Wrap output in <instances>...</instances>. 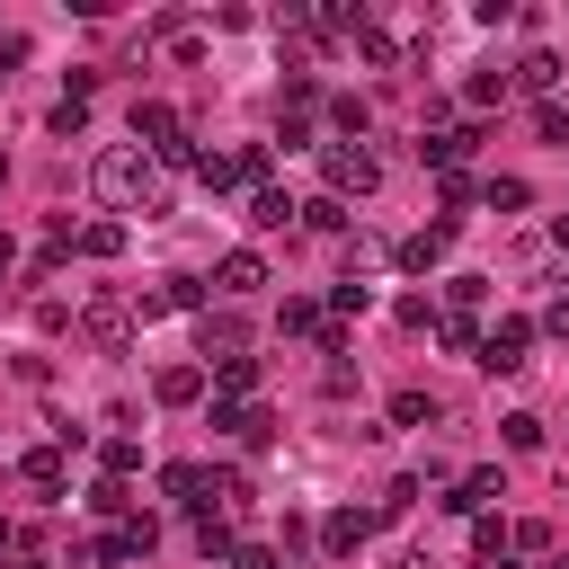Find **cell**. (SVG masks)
<instances>
[{
	"label": "cell",
	"instance_id": "cell-13",
	"mask_svg": "<svg viewBox=\"0 0 569 569\" xmlns=\"http://www.w3.org/2000/svg\"><path fill=\"white\" fill-rule=\"evenodd\" d=\"M293 213H302V204H293L284 187H258V196H249V231H284Z\"/></svg>",
	"mask_w": 569,
	"mask_h": 569
},
{
	"label": "cell",
	"instance_id": "cell-7",
	"mask_svg": "<svg viewBox=\"0 0 569 569\" xmlns=\"http://www.w3.org/2000/svg\"><path fill=\"white\" fill-rule=\"evenodd\" d=\"M471 151H480V124H462V133H418V160L445 169V178H453V160H471Z\"/></svg>",
	"mask_w": 569,
	"mask_h": 569
},
{
	"label": "cell",
	"instance_id": "cell-9",
	"mask_svg": "<svg viewBox=\"0 0 569 569\" xmlns=\"http://www.w3.org/2000/svg\"><path fill=\"white\" fill-rule=\"evenodd\" d=\"M489 498H507V480H498V471H462L445 507H453V516H489Z\"/></svg>",
	"mask_w": 569,
	"mask_h": 569
},
{
	"label": "cell",
	"instance_id": "cell-11",
	"mask_svg": "<svg viewBox=\"0 0 569 569\" xmlns=\"http://www.w3.org/2000/svg\"><path fill=\"white\" fill-rule=\"evenodd\" d=\"M445 240H453V231H445V222H436V231H409V240H400V249H391V258H400V267H409V276H427V267H445Z\"/></svg>",
	"mask_w": 569,
	"mask_h": 569
},
{
	"label": "cell",
	"instance_id": "cell-26",
	"mask_svg": "<svg viewBox=\"0 0 569 569\" xmlns=\"http://www.w3.org/2000/svg\"><path fill=\"white\" fill-rule=\"evenodd\" d=\"M356 53H365V62H400V44H391L382 27H356Z\"/></svg>",
	"mask_w": 569,
	"mask_h": 569
},
{
	"label": "cell",
	"instance_id": "cell-12",
	"mask_svg": "<svg viewBox=\"0 0 569 569\" xmlns=\"http://www.w3.org/2000/svg\"><path fill=\"white\" fill-rule=\"evenodd\" d=\"M213 391H222L231 409H249V391H258V356H222V365H213Z\"/></svg>",
	"mask_w": 569,
	"mask_h": 569
},
{
	"label": "cell",
	"instance_id": "cell-5",
	"mask_svg": "<svg viewBox=\"0 0 569 569\" xmlns=\"http://www.w3.org/2000/svg\"><path fill=\"white\" fill-rule=\"evenodd\" d=\"M204 293H196V276H160L151 293H133V320H169V311H196Z\"/></svg>",
	"mask_w": 569,
	"mask_h": 569
},
{
	"label": "cell",
	"instance_id": "cell-10",
	"mask_svg": "<svg viewBox=\"0 0 569 569\" xmlns=\"http://www.w3.org/2000/svg\"><path fill=\"white\" fill-rule=\"evenodd\" d=\"M365 533H373V516L365 507H329V525H320V542L347 560V551H365Z\"/></svg>",
	"mask_w": 569,
	"mask_h": 569
},
{
	"label": "cell",
	"instance_id": "cell-16",
	"mask_svg": "<svg viewBox=\"0 0 569 569\" xmlns=\"http://www.w3.org/2000/svg\"><path fill=\"white\" fill-rule=\"evenodd\" d=\"M18 471H27V489H62V480H71V462H62V445H36V453H27Z\"/></svg>",
	"mask_w": 569,
	"mask_h": 569
},
{
	"label": "cell",
	"instance_id": "cell-2",
	"mask_svg": "<svg viewBox=\"0 0 569 569\" xmlns=\"http://www.w3.org/2000/svg\"><path fill=\"white\" fill-rule=\"evenodd\" d=\"M320 178H329V196L347 204V196H373V187H382V160H373L365 142H329V151H320Z\"/></svg>",
	"mask_w": 569,
	"mask_h": 569
},
{
	"label": "cell",
	"instance_id": "cell-23",
	"mask_svg": "<svg viewBox=\"0 0 569 569\" xmlns=\"http://www.w3.org/2000/svg\"><path fill=\"white\" fill-rule=\"evenodd\" d=\"M427 418H436L427 391H391V427H427Z\"/></svg>",
	"mask_w": 569,
	"mask_h": 569
},
{
	"label": "cell",
	"instance_id": "cell-29",
	"mask_svg": "<svg viewBox=\"0 0 569 569\" xmlns=\"http://www.w3.org/2000/svg\"><path fill=\"white\" fill-rule=\"evenodd\" d=\"M391 311H400V329H436V302H427V293H400Z\"/></svg>",
	"mask_w": 569,
	"mask_h": 569
},
{
	"label": "cell",
	"instance_id": "cell-40",
	"mask_svg": "<svg viewBox=\"0 0 569 569\" xmlns=\"http://www.w3.org/2000/svg\"><path fill=\"white\" fill-rule=\"evenodd\" d=\"M551 569H569V560H551Z\"/></svg>",
	"mask_w": 569,
	"mask_h": 569
},
{
	"label": "cell",
	"instance_id": "cell-36",
	"mask_svg": "<svg viewBox=\"0 0 569 569\" xmlns=\"http://www.w3.org/2000/svg\"><path fill=\"white\" fill-rule=\"evenodd\" d=\"M400 569H436V560H427V551H400Z\"/></svg>",
	"mask_w": 569,
	"mask_h": 569
},
{
	"label": "cell",
	"instance_id": "cell-39",
	"mask_svg": "<svg viewBox=\"0 0 569 569\" xmlns=\"http://www.w3.org/2000/svg\"><path fill=\"white\" fill-rule=\"evenodd\" d=\"M18 569H44V560H18Z\"/></svg>",
	"mask_w": 569,
	"mask_h": 569
},
{
	"label": "cell",
	"instance_id": "cell-6",
	"mask_svg": "<svg viewBox=\"0 0 569 569\" xmlns=\"http://www.w3.org/2000/svg\"><path fill=\"white\" fill-rule=\"evenodd\" d=\"M80 329H89L98 347H124V338H133V302H116V293H98V302L80 311Z\"/></svg>",
	"mask_w": 569,
	"mask_h": 569
},
{
	"label": "cell",
	"instance_id": "cell-22",
	"mask_svg": "<svg viewBox=\"0 0 569 569\" xmlns=\"http://www.w3.org/2000/svg\"><path fill=\"white\" fill-rule=\"evenodd\" d=\"M80 249H89V258H124V222H89Z\"/></svg>",
	"mask_w": 569,
	"mask_h": 569
},
{
	"label": "cell",
	"instance_id": "cell-37",
	"mask_svg": "<svg viewBox=\"0 0 569 569\" xmlns=\"http://www.w3.org/2000/svg\"><path fill=\"white\" fill-rule=\"evenodd\" d=\"M551 240H560V249H569V213H560V222H551Z\"/></svg>",
	"mask_w": 569,
	"mask_h": 569
},
{
	"label": "cell",
	"instance_id": "cell-3",
	"mask_svg": "<svg viewBox=\"0 0 569 569\" xmlns=\"http://www.w3.org/2000/svg\"><path fill=\"white\" fill-rule=\"evenodd\" d=\"M133 142H142L151 160H196V151H187V133H178V107H160V98H142V107H133Z\"/></svg>",
	"mask_w": 569,
	"mask_h": 569
},
{
	"label": "cell",
	"instance_id": "cell-14",
	"mask_svg": "<svg viewBox=\"0 0 569 569\" xmlns=\"http://www.w3.org/2000/svg\"><path fill=\"white\" fill-rule=\"evenodd\" d=\"M516 89H533V98H551V89H560V53H542V44H533V53L516 62Z\"/></svg>",
	"mask_w": 569,
	"mask_h": 569
},
{
	"label": "cell",
	"instance_id": "cell-27",
	"mask_svg": "<svg viewBox=\"0 0 569 569\" xmlns=\"http://www.w3.org/2000/svg\"><path fill=\"white\" fill-rule=\"evenodd\" d=\"M267 160H276L267 142H240V151H231V169H240V178H258V187H267Z\"/></svg>",
	"mask_w": 569,
	"mask_h": 569
},
{
	"label": "cell",
	"instance_id": "cell-20",
	"mask_svg": "<svg viewBox=\"0 0 569 569\" xmlns=\"http://www.w3.org/2000/svg\"><path fill=\"white\" fill-rule=\"evenodd\" d=\"M498 436H507V453H533V445H542V418L516 409V418H498Z\"/></svg>",
	"mask_w": 569,
	"mask_h": 569
},
{
	"label": "cell",
	"instance_id": "cell-21",
	"mask_svg": "<svg viewBox=\"0 0 569 569\" xmlns=\"http://www.w3.org/2000/svg\"><path fill=\"white\" fill-rule=\"evenodd\" d=\"M196 178L222 196V187H240V169H231V151H196Z\"/></svg>",
	"mask_w": 569,
	"mask_h": 569
},
{
	"label": "cell",
	"instance_id": "cell-31",
	"mask_svg": "<svg viewBox=\"0 0 569 569\" xmlns=\"http://www.w3.org/2000/svg\"><path fill=\"white\" fill-rule=\"evenodd\" d=\"M445 293H453V302H462V311H480V302H489V276H453V284H445Z\"/></svg>",
	"mask_w": 569,
	"mask_h": 569
},
{
	"label": "cell",
	"instance_id": "cell-15",
	"mask_svg": "<svg viewBox=\"0 0 569 569\" xmlns=\"http://www.w3.org/2000/svg\"><path fill=\"white\" fill-rule=\"evenodd\" d=\"M151 391H160L169 409H187V400H204V373H196V365H160V382H151Z\"/></svg>",
	"mask_w": 569,
	"mask_h": 569
},
{
	"label": "cell",
	"instance_id": "cell-28",
	"mask_svg": "<svg viewBox=\"0 0 569 569\" xmlns=\"http://www.w3.org/2000/svg\"><path fill=\"white\" fill-rule=\"evenodd\" d=\"M436 196H445V231H453V222H462V204H471V196H480V187H471V178H445V187H436Z\"/></svg>",
	"mask_w": 569,
	"mask_h": 569
},
{
	"label": "cell",
	"instance_id": "cell-19",
	"mask_svg": "<svg viewBox=\"0 0 569 569\" xmlns=\"http://www.w3.org/2000/svg\"><path fill=\"white\" fill-rule=\"evenodd\" d=\"M276 329H284V338H320V302H302V293H293V302L276 311Z\"/></svg>",
	"mask_w": 569,
	"mask_h": 569
},
{
	"label": "cell",
	"instance_id": "cell-32",
	"mask_svg": "<svg viewBox=\"0 0 569 569\" xmlns=\"http://www.w3.org/2000/svg\"><path fill=\"white\" fill-rule=\"evenodd\" d=\"M533 124H542V142H560V151H569V107H551V98H542V116H533Z\"/></svg>",
	"mask_w": 569,
	"mask_h": 569
},
{
	"label": "cell",
	"instance_id": "cell-18",
	"mask_svg": "<svg viewBox=\"0 0 569 569\" xmlns=\"http://www.w3.org/2000/svg\"><path fill=\"white\" fill-rule=\"evenodd\" d=\"M329 311H338V320H365V311H373V284H365V276L329 284Z\"/></svg>",
	"mask_w": 569,
	"mask_h": 569
},
{
	"label": "cell",
	"instance_id": "cell-35",
	"mask_svg": "<svg viewBox=\"0 0 569 569\" xmlns=\"http://www.w3.org/2000/svg\"><path fill=\"white\" fill-rule=\"evenodd\" d=\"M542 329H551V338H569V293H551V311H542Z\"/></svg>",
	"mask_w": 569,
	"mask_h": 569
},
{
	"label": "cell",
	"instance_id": "cell-8",
	"mask_svg": "<svg viewBox=\"0 0 569 569\" xmlns=\"http://www.w3.org/2000/svg\"><path fill=\"white\" fill-rule=\"evenodd\" d=\"M213 284H222V293H258V284H267V258H258V249H222Z\"/></svg>",
	"mask_w": 569,
	"mask_h": 569
},
{
	"label": "cell",
	"instance_id": "cell-1",
	"mask_svg": "<svg viewBox=\"0 0 569 569\" xmlns=\"http://www.w3.org/2000/svg\"><path fill=\"white\" fill-rule=\"evenodd\" d=\"M89 187H98L107 204H151V213L169 204V196H160V160H151L142 142H107L98 169H89Z\"/></svg>",
	"mask_w": 569,
	"mask_h": 569
},
{
	"label": "cell",
	"instance_id": "cell-25",
	"mask_svg": "<svg viewBox=\"0 0 569 569\" xmlns=\"http://www.w3.org/2000/svg\"><path fill=\"white\" fill-rule=\"evenodd\" d=\"M196 542H204V560H222V551H231V525L204 507V516H196Z\"/></svg>",
	"mask_w": 569,
	"mask_h": 569
},
{
	"label": "cell",
	"instance_id": "cell-24",
	"mask_svg": "<svg viewBox=\"0 0 569 569\" xmlns=\"http://www.w3.org/2000/svg\"><path fill=\"white\" fill-rule=\"evenodd\" d=\"M302 222H311V231H347V204H338V196H311Z\"/></svg>",
	"mask_w": 569,
	"mask_h": 569
},
{
	"label": "cell",
	"instance_id": "cell-34",
	"mask_svg": "<svg viewBox=\"0 0 569 569\" xmlns=\"http://www.w3.org/2000/svg\"><path fill=\"white\" fill-rule=\"evenodd\" d=\"M18 62H27V36H0V80H9Z\"/></svg>",
	"mask_w": 569,
	"mask_h": 569
},
{
	"label": "cell",
	"instance_id": "cell-33",
	"mask_svg": "<svg viewBox=\"0 0 569 569\" xmlns=\"http://www.w3.org/2000/svg\"><path fill=\"white\" fill-rule=\"evenodd\" d=\"M231 569H284V560H276L267 542H240V551H231Z\"/></svg>",
	"mask_w": 569,
	"mask_h": 569
},
{
	"label": "cell",
	"instance_id": "cell-17",
	"mask_svg": "<svg viewBox=\"0 0 569 569\" xmlns=\"http://www.w3.org/2000/svg\"><path fill=\"white\" fill-rule=\"evenodd\" d=\"M480 204H489V213H525V204H533V187H525V178H489V187H480Z\"/></svg>",
	"mask_w": 569,
	"mask_h": 569
},
{
	"label": "cell",
	"instance_id": "cell-38",
	"mask_svg": "<svg viewBox=\"0 0 569 569\" xmlns=\"http://www.w3.org/2000/svg\"><path fill=\"white\" fill-rule=\"evenodd\" d=\"M0 542H18V533H9V516H0Z\"/></svg>",
	"mask_w": 569,
	"mask_h": 569
},
{
	"label": "cell",
	"instance_id": "cell-30",
	"mask_svg": "<svg viewBox=\"0 0 569 569\" xmlns=\"http://www.w3.org/2000/svg\"><path fill=\"white\" fill-rule=\"evenodd\" d=\"M27 320H36V329H71V302H62V293H36V311H27Z\"/></svg>",
	"mask_w": 569,
	"mask_h": 569
},
{
	"label": "cell",
	"instance_id": "cell-4",
	"mask_svg": "<svg viewBox=\"0 0 569 569\" xmlns=\"http://www.w3.org/2000/svg\"><path fill=\"white\" fill-rule=\"evenodd\" d=\"M525 347H533V320H516V311H507V320L480 338V365H489V373H516V365H525Z\"/></svg>",
	"mask_w": 569,
	"mask_h": 569
}]
</instances>
